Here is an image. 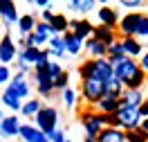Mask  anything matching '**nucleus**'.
<instances>
[{"mask_svg": "<svg viewBox=\"0 0 148 142\" xmlns=\"http://www.w3.org/2000/svg\"><path fill=\"white\" fill-rule=\"evenodd\" d=\"M148 18L144 11H128L126 16H119V23H117V36L119 38H128V36H137V29L141 25V20Z\"/></svg>", "mask_w": 148, "mask_h": 142, "instance_id": "1", "label": "nucleus"}, {"mask_svg": "<svg viewBox=\"0 0 148 142\" xmlns=\"http://www.w3.org/2000/svg\"><path fill=\"white\" fill-rule=\"evenodd\" d=\"M32 120H34V126H36L38 131L40 133H49V131H54L56 126H58V120H61V115H58V111H56L54 106H40V108H38V113L34 115V117H32Z\"/></svg>", "mask_w": 148, "mask_h": 142, "instance_id": "2", "label": "nucleus"}, {"mask_svg": "<svg viewBox=\"0 0 148 142\" xmlns=\"http://www.w3.org/2000/svg\"><path fill=\"white\" fill-rule=\"evenodd\" d=\"M79 95H81V99H83L85 106H94L103 95H106L103 93V81L94 79V77L83 79V81H81V88H79Z\"/></svg>", "mask_w": 148, "mask_h": 142, "instance_id": "3", "label": "nucleus"}, {"mask_svg": "<svg viewBox=\"0 0 148 142\" xmlns=\"http://www.w3.org/2000/svg\"><path fill=\"white\" fill-rule=\"evenodd\" d=\"M139 72V66H137V59H130V57H123L119 59L117 63H112V77L119 79L121 84L126 86L132 79V77Z\"/></svg>", "mask_w": 148, "mask_h": 142, "instance_id": "4", "label": "nucleus"}, {"mask_svg": "<svg viewBox=\"0 0 148 142\" xmlns=\"http://www.w3.org/2000/svg\"><path fill=\"white\" fill-rule=\"evenodd\" d=\"M79 120H81V126H83V131L88 138H97L99 131H101V120H99V113L94 111L92 106H85L83 111L79 113Z\"/></svg>", "mask_w": 148, "mask_h": 142, "instance_id": "5", "label": "nucleus"}, {"mask_svg": "<svg viewBox=\"0 0 148 142\" xmlns=\"http://www.w3.org/2000/svg\"><path fill=\"white\" fill-rule=\"evenodd\" d=\"M114 115H117V120H119L121 131H132V129H137L139 122H141L137 108H132V106H119Z\"/></svg>", "mask_w": 148, "mask_h": 142, "instance_id": "6", "label": "nucleus"}, {"mask_svg": "<svg viewBox=\"0 0 148 142\" xmlns=\"http://www.w3.org/2000/svg\"><path fill=\"white\" fill-rule=\"evenodd\" d=\"M92 23L88 18H70L67 20V32H72L76 38H81V41H85V38L92 36Z\"/></svg>", "mask_w": 148, "mask_h": 142, "instance_id": "7", "label": "nucleus"}, {"mask_svg": "<svg viewBox=\"0 0 148 142\" xmlns=\"http://www.w3.org/2000/svg\"><path fill=\"white\" fill-rule=\"evenodd\" d=\"M7 88H9V90L16 95V97H18L20 102L29 99V84H27V77L23 75V72H18V75H11Z\"/></svg>", "mask_w": 148, "mask_h": 142, "instance_id": "8", "label": "nucleus"}, {"mask_svg": "<svg viewBox=\"0 0 148 142\" xmlns=\"http://www.w3.org/2000/svg\"><path fill=\"white\" fill-rule=\"evenodd\" d=\"M16 52H18L16 41H14L9 34H5L2 41H0V63H2V66H9L11 61L16 59Z\"/></svg>", "mask_w": 148, "mask_h": 142, "instance_id": "9", "label": "nucleus"}, {"mask_svg": "<svg viewBox=\"0 0 148 142\" xmlns=\"http://www.w3.org/2000/svg\"><path fill=\"white\" fill-rule=\"evenodd\" d=\"M97 16H99V25H106L110 29H117V23H119V11L112 9L110 5H103L97 9Z\"/></svg>", "mask_w": 148, "mask_h": 142, "instance_id": "10", "label": "nucleus"}, {"mask_svg": "<svg viewBox=\"0 0 148 142\" xmlns=\"http://www.w3.org/2000/svg\"><path fill=\"white\" fill-rule=\"evenodd\" d=\"M34 81H36L38 97H43V99H49V97L54 95V88H52V79L45 75V70H38V72H34Z\"/></svg>", "mask_w": 148, "mask_h": 142, "instance_id": "11", "label": "nucleus"}, {"mask_svg": "<svg viewBox=\"0 0 148 142\" xmlns=\"http://www.w3.org/2000/svg\"><path fill=\"white\" fill-rule=\"evenodd\" d=\"M18 9H16V2L14 0H0V18L5 25H16L18 20Z\"/></svg>", "mask_w": 148, "mask_h": 142, "instance_id": "12", "label": "nucleus"}, {"mask_svg": "<svg viewBox=\"0 0 148 142\" xmlns=\"http://www.w3.org/2000/svg\"><path fill=\"white\" fill-rule=\"evenodd\" d=\"M61 38H63L65 54H70V57H79V54L83 52V41H81V38H76L72 32H65V34H61Z\"/></svg>", "mask_w": 148, "mask_h": 142, "instance_id": "13", "label": "nucleus"}, {"mask_svg": "<svg viewBox=\"0 0 148 142\" xmlns=\"http://www.w3.org/2000/svg\"><path fill=\"white\" fill-rule=\"evenodd\" d=\"M92 77L99 81H108L112 77V66L108 59H92Z\"/></svg>", "mask_w": 148, "mask_h": 142, "instance_id": "14", "label": "nucleus"}, {"mask_svg": "<svg viewBox=\"0 0 148 142\" xmlns=\"http://www.w3.org/2000/svg\"><path fill=\"white\" fill-rule=\"evenodd\" d=\"M119 43H121V47H123V54L130 57V59H139L141 54H144V43L137 41V38H132V36L119 38Z\"/></svg>", "mask_w": 148, "mask_h": 142, "instance_id": "15", "label": "nucleus"}, {"mask_svg": "<svg viewBox=\"0 0 148 142\" xmlns=\"http://www.w3.org/2000/svg\"><path fill=\"white\" fill-rule=\"evenodd\" d=\"M18 126H20V120L16 115H5L0 120V135L2 138H16L18 135Z\"/></svg>", "mask_w": 148, "mask_h": 142, "instance_id": "16", "label": "nucleus"}, {"mask_svg": "<svg viewBox=\"0 0 148 142\" xmlns=\"http://www.w3.org/2000/svg\"><path fill=\"white\" fill-rule=\"evenodd\" d=\"M38 23V14H20L18 20H16V29H18V36H25V34H32L34 27Z\"/></svg>", "mask_w": 148, "mask_h": 142, "instance_id": "17", "label": "nucleus"}, {"mask_svg": "<svg viewBox=\"0 0 148 142\" xmlns=\"http://www.w3.org/2000/svg\"><path fill=\"white\" fill-rule=\"evenodd\" d=\"M18 135L25 142H47V135L40 133L34 124H20L18 126Z\"/></svg>", "mask_w": 148, "mask_h": 142, "instance_id": "18", "label": "nucleus"}, {"mask_svg": "<svg viewBox=\"0 0 148 142\" xmlns=\"http://www.w3.org/2000/svg\"><path fill=\"white\" fill-rule=\"evenodd\" d=\"M83 50L90 54V59H106V52H108V45H103L101 41L97 38H85L83 41Z\"/></svg>", "mask_w": 148, "mask_h": 142, "instance_id": "19", "label": "nucleus"}, {"mask_svg": "<svg viewBox=\"0 0 148 142\" xmlns=\"http://www.w3.org/2000/svg\"><path fill=\"white\" fill-rule=\"evenodd\" d=\"M92 108L97 113H117V108H119V97H117V95H103Z\"/></svg>", "mask_w": 148, "mask_h": 142, "instance_id": "20", "label": "nucleus"}, {"mask_svg": "<svg viewBox=\"0 0 148 142\" xmlns=\"http://www.w3.org/2000/svg\"><path fill=\"white\" fill-rule=\"evenodd\" d=\"M141 102H144V90H128V88H123L119 95V106H132V108H137Z\"/></svg>", "mask_w": 148, "mask_h": 142, "instance_id": "21", "label": "nucleus"}, {"mask_svg": "<svg viewBox=\"0 0 148 142\" xmlns=\"http://www.w3.org/2000/svg\"><path fill=\"white\" fill-rule=\"evenodd\" d=\"M92 38L101 41L103 45H110V43H114L119 36H117V29H110V27H106V25H94L92 27Z\"/></svg>", "mask_w": 148, "mask_h": 142, "instance_id": "22", "label": "nucleus"}, {"mask_svg": "<svg viewBox=\"0 0 148 142\" xmlns=\"http://www.w3.org/2000/svg\"><path fill=\"white\" fill-rule=\"evenodd\" d=\"M47 57H49V61H52V59H56V61H58V59L61 57H65V47H63V38L61 36H49L47 38Z\"/></svg>", "mask_w": 148, "mask_h": 142, "instance_id": "23", "label": "nucleus"}, {"mask_svg": "<svg viewBox=\"0 0 148 142\" xmlns=\"http://www.w3.org/2000/svg\"><path fill=\"white\" fill-rule=\"evenodd\" d=\"M94 140L97 142H126L123 140V131L121 129H112V126H103Z\"/></svg>", "mask_w": 148, "mask_h": 142, "instance_id": "24", "label": "nucleus"}, {"mask_svg": "<svg viewBox=\"0 0 148 142\" xmlns=\"http://www.w3.org/2000/svg\"><path fill=\"white\" fill-rule=\"evenodd\" d=\"M67 20H70V18H67L65 14H54V18L47 23L49 29H52V36H61V34L67 32Z\"/></svg>", "mask_w": 148, "mask_h": 142, "instance_id": "25", "label": "nucleus"}, {"mask_svg": "<svg viewBox=\"0 0 148 142\" xmlns=\"http://www.w3.org/2000/svg\"><path fill=\"white\" fill-rule=\"evenodd\" d=\"M20 104H23V102L11 93L9 88H5V90H2V95H0V106H7L9 111H20Z\"/></svg>", "mask_w": 148, "mask_h": 142, "instance_id": "26", "label": "nucleus"}, {"mask_svg": "<svg viewBox=\"0 0 148 142\" xmlns=\"http://www.w3.org/2000/svg\"><path fill=\"white\" fill-rule=\"evenodd\" d=\"M40 106H43V102H40L38 97H32V99H25V102L20 104V113L25 115V117H34Z\"/></svg>", "mask_w": 148, "mask_h": 142, "instance_id": "27", "label": "nucleus"}, {"mask_svg": "<svg viewBox=\"0 0 148 142\" xmlns=\"http://www.w3.org/2000/svg\"><path fill=\"white\" fill-rule=\"evenodd\" d=\"M126 54H123V47H121V43H119V38L114 41V43H110L108 45V52H106V59L110 61V66L112 63H117L119 59H123Z\"/></svg>", "mask_w": 148, "mask_h": 142, "instance_id": "28", "label": "nucleus"}, {"mask_svg": "<svg viewBox=\"0 0 148 142\" xmlns=\"http://www.w3.org/2000/svg\"><path fill=\"white\" fill-rule=\"evenodd\" d=\"M121 90H123V84H121L119 79L110 77L108 81H103V93H106V95H117V97H119Z\"/></svg>", "mask_w": 148, "mask_h": 142, "instance_id": "29", "label": "nucleus"}, {"mask_svg": "<svg viewBox=\"0 0 148 142\" xmlns=\"http://www.w3.org/2000/svg\"><path fill=\"white\" fill-rule=\"evenodd\" d=\"M123 140L126 142H148V133L132 129V131H123Z\"/></svg>", "mask_w": 148, "mask_h": 142, "instance_id": "30", "label": "nucleus"}, {"mask_svg": "<svg viewBox=\"0 0 148 142\" xmlns=\"http://www.w3.org/2000/svg\"><path fill=\"white\" fill-rule=\"evenodd\" d=\"M52 88H54V93H56V90H65V88H70V72L63 70V72L52 81Z\"/></svg>", "mask_w": 148, "mask_h": 142, "instance_id": "31", "label": "nucleus"}, {"mask_svg": "<svg viewBox=\"0 0 148 142\" xmlns=\"http://www.w3.org/2000/svg\"><path fill=\"white\" fill-rule=\"evenodd\" d=\"M63 93V104L65 108H74V104L79 102V93L74 90V88H65V90H61Z\"/></svg>", "mask_w": 148, "mask_h": 142, "instance_id": "32", "label": "nucleus"}, {"mask_svg": "<svg viewBox=\"0 0 148 142\" xmlns=\"http://www.w3.org/2000/svg\"><path fill=\"white\" fill-rule=\"evenodd\" d=\"M65 68L61 66V63H58V61H47V66H45V75L49 77V79H52V81H54L56 77L61 75V72H63Z\"/></svg>", "mask_w": 148, "mask_h": 142, "instance_id": "33", "label": "nucleus"}, {"mask_svg": "<svg viewBox=\"0 0 148 142\" xmlns=\"http://www.w3.org/2000/svg\"><path fill=\"white\" fill-rule=\"evenodd\" d=\"M76 72H79V77H81V81H83V79H90V77H92V59L83 61L81 66L76 68Z\"/></svg>", "mask_w": 148, "mask_h": 142, "instance_id": "34", "label": "nucleus"}, {"mask_svg": "<svg viewBox=\"0 0 148 142\" xmlns=\"http://www.w3.org/2000/svg\"><path fill=\"white\" fill-rule=\"evenodd\" d=\"M47 61H49V57H47V52L40 47V52H38V57H36V61H34V72H38V70H45V66H47Z\"/></svg>", "mask_w": 148, "mask_h": 142, "instance_id": "35", "label": "nucleus"}, {"mask_svg": "<svg viewBox=\"0 0 148 142\" xmlns=\"http://www.w3.org/2000/svg\"><path fill=\"white\" fill-rule=\"evenodd\" d=\"M34 34H36V36H43V38H49V36H52V29H49V25H47V23L38 20L36 27H34Z\"/></svg>", "mask_w": 148, "mask_h": 142, "instance_id": "36", "label": "nucleus"}, {"mask_svg": "<svg viewBox=\"0 0 148 142\" xmlns=\"http://www.w3.org/2000/svg\"><path fill=\"white\" fill-rule=\"evenodd\" d=\"M144 2L146 0H119V5L123 7V9H132V11H137L144 7Z\"/></svg>", "mask_w": 148, "mask_h": 142, "instance_id": "37", "label": "nucleus"}, {"mask_svg": "<svg viewBox=\"0 0 148 142\" xmlns=\"http://www.w3.org/2000/svg\"><path fill=\"white\" fill-rule=\"evenodd\" d=\"M65 140H67V138H65L63 129H58V126H56L54 131L47 133V142H65Z\"/></svg>", "mask_w": 148, "mask_h": 142, "instance_id": "38", "label": "nucleus"}, {"mask_svg": "<svg viewBox=\"0 0 148 142\" xmlns=\"http://www.w3.org/2000/svg\"><path fill=\"white\" fill-rule=\"evenodd\" d=\"M9 79H11V68L0 63V86H2V84H9Z\"/></svg>", "mask_w": 148, "mask_h": 142, "instance_id": "39", "label": "nucleus"}, {"mask_svg": "<svg viewBox=\"0 0 148 142\" xmlns=\"http://www.w3.org/2000/svg\"><path fill=\"white\" fill-rule=\"evenodd\" d=\"M56 11L52 9V7H45V9H40V16H38V20H43V23H49V20L54 18Z\"/></svg>", "mask_w": 148, "mask_h": 142, "instance_id": "40", "label": "nucleus"}, {"mask_svg": "<svg viewBox=\"0 0 148 142\" xmlns=\"http://www.w3.org/2000/svg\"><path fill=\"white\" fill-rule=\"evenodd\" d=\"M94 5H97V0H81V14H88V11H92Z\"/></svg>", "mask_w": 148, "mask_h": 142, "instance_id": "41", "label": "nucleus"}, {"mask_svg": "<svg viewBox=\"0 0 148 142\" xmlns=\"http://www.w3.org/2000/svg\"><path fill=\"white\" fill-rule=\"evenodd\" d=\"M67 2H70V7H72L74 11H79V14H81V0H67Z\"/></svg>", "mask_w": 148, "mask_h": 142, "instance_id": "42", "label": "nucleus"}, {"mask_svg": "<svg viewBox=\"0 0 148 142\" xmlns=\"http://www.w3.org/2000/svg\"><path fill=\"white\" fill-rule=\"evenodd\" d=\"M34 2H36V7H38V9H45V7H49V5H52L49 0H34Z\"/></svg>", "mask_w": 148, "mask_h": 142, "instance_id": "43", "label": "nucleus"}, {"mask_svg": "<svg viewBox=\"0 0 148 142\" xmlns=\"http://www.w3.org/2000/svg\"><path fill=\"white\" fill-rule=\"evenodd\" d=\"M81 142H97V140H94V138H88V135H85V138H83Z\"/></svg>", "mask_w": 148, "mask_h": 142, "instance_id": "44", "label": "nucleus"}, {"mask_svg": "<svg viewBox=\"0 0 148 142\" xmlns=\"http://www.w3.org/2000/svg\"><path fill=\"white\" fill-rule=\"evenodd\" d=\"M97 2H99L101 7H103V5H110V0H97Z\"/></svg>", "mask_w": 148, "mask_h": 142, "instance_id": "45", "label": "nucleus"}, {"mask_svg": "<svg viewBox=\"0 0 148 142\" xmlns=\"http://www.w3.org/2000/svg\"><path fill=\"white\" fill-rule=\"evenodd\" d=\"M2 117H5V115H2V106H0V120H2Z\"/></svg>", "mask_w": 148, "mask_h": 142, "instance_id": "46", "label": "nucleus"}, {"mask_svg": "<svg viewBox=\"0 0 148 142\" xmlns=\"http://www.w3.org/2000/svg\"><path fill=\"white\" fill-rule=\"evenodd\" d=\"M49 2H56V0H49Z\"/></svg>", "mask_w": 148, "mask_h": 142, "instance_id": "47", "label": "nucleus"}, {"mask_svg": "<svg viewBox=\"0 0 148 142\" xmlns=\"http://www.w3.org/2000/svg\"><path fill=\"white\" fill-rule=\"evenodd\" d=\"M65 142H72V140H65Z\"/></svg>", "mask_w": 148, "mask_h": 142, "instance_id": "48", "label": "nucleus"}, {"mask_svg": "<svg viewBox=\"0 0 148 142\" xmlns=\"http://www.w3.org/2000/svg\"><path fill=\"white\" fill-rule=\"evenodd\" d=\"M29 2H34V0H29Z\"/></svg>", "mask_w": 148, "mask_h": 142, "instance_id": "49", "label": "nucleus"}]
</instances>
